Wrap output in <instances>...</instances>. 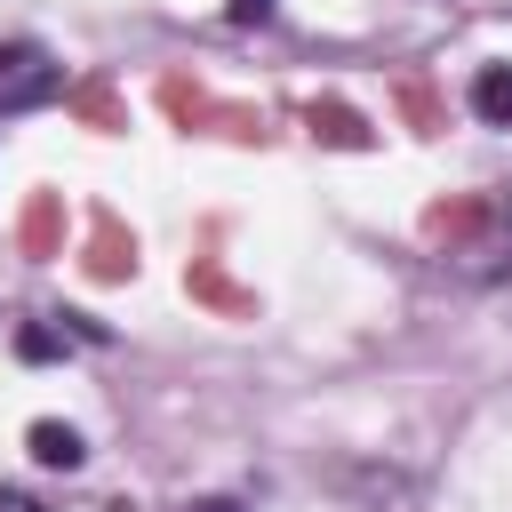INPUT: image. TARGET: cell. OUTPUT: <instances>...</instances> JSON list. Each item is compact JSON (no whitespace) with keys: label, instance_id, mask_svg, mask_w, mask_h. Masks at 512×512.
<instances>
[{"label":"cell","instance_id":"cell-1","mask_svg":"<svg viewBox=\"0 0 512 512\" xmlns=\"http://www.w3.org/2000/svg\"><path fill=\"white\" fill-rule=\"evenodd\" d=\"M448 272H456L464 288L512 280V184H504V192H488V200L472 208V232L448 248Z\"/></svg>","mask_w":512,"mask_h":512},{"label":"cell","instance_id":"cell-2","mask_svg":"<svg viewBox=\"0 0 512 512\" xmlns=\"http://www.w3.org/2000/svg\"><path fill=\"white\" fill-rule=\"evenodd\" d=\"M64 88V64L40 40H0V112H32Z\"/></svg>","mask_w":512,"mask_h":512},{"label":"cell","instance_id":"cell-3","mask_svg":"<svg viewBox=\"0 0 512 512\" xmlns=\"http://www.w3.org/2000/svg\"><path fill=\"white\" fill-rule=\"evenodd\" d=\"M24 448H32V464H48V472H80V464H88V440H80L64 416H40V424L24 432Z\"/></svg>","mask_w":512,"mask_h":512},{"label":"cell","instance_id":"cell-4","mask_svg":"<svg viewBox=\"0 0 512 512\" xmlns=\"http://www.w3.org/2000/svg\"><path fill=\"white\" fill-rule=\"evenodd\" d=\"M472 112L488 128H512V64H480L472 72Z\"/></svg>","mask_w":512,"mask_h":512},{"label":"cell","instance_id":"cell-5","mask_svg":"<svg viewBox=\"0 0 512 512\" xmlns=\"http://www.w3.org/2000/svg\"><path fill=\"white\" fill-rule=\"evenodd\" d=\"M16 352H24V360H56L64 336H56V328H16Z\"/></svg>","mask_w":512,"mask_h":512},{"label":"cell","instance_id":"cell-6","mask_svg":"<svg viewBox=\"0 0 512 512\" xmlns=\"http://www.w3.org/2000/svg\"><path fill=\"white\" fill-rule=\"evenodd\" d=\"M224 16H232V24H272L280 0H224Z\"/></svg>","mask_w":512,"mask_h":512},{"label":"cell","instance_id":"cell-7","mask_svg":"<svg viewBox=\"0 0 512 512\" xmlns=\"http://www.w3.org/2000/svg\"><path fill=\"white\" fill-rule=\"evenodd\" d=\"M0 512H48L40 496H16V488H0Z\"/></svg>","mask_w":512,"mask_h":512},{"label":"cell","instance_id":"cell-8","mask_svg":"<svg viewBox=\"0 0 512 512\" xmlns=\"http://www.w3.org/2000/svg\"><path fill=\"white\" fill-rule=\"evenodd\" d=\"M192 512H240V496H200Z\"/></svg>","mask_w":512,"mask_h":512}]
</instances>
